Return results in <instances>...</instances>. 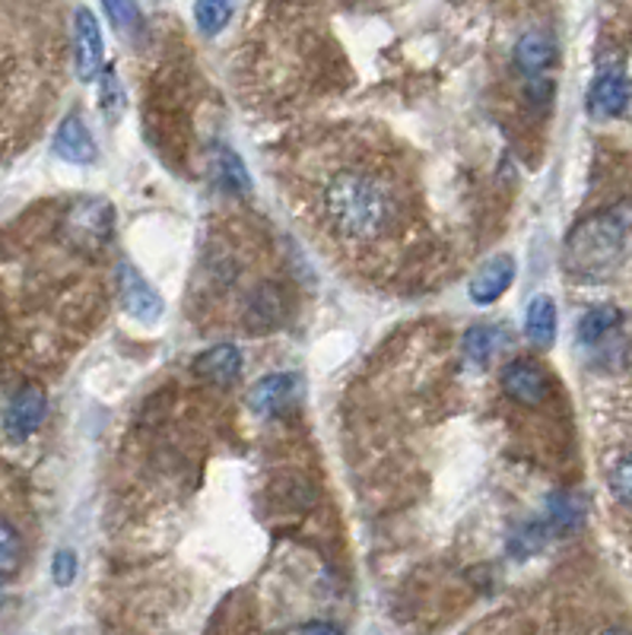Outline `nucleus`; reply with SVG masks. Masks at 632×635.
I'll return each instance as SVG.
<instances>
[{
  "label": "nucleus",
  "instance_id": "1",
  "mask_svg": "<svg viewBox=\"0 0 632 635\" xmlns=\"http://www.w3.org/2000/svg\"><path fill=\"white\" fill-rule=\"evenodd\" d=\"M312 210L337 245L378 248L407 222V195L378 159L349 156L318 176Z\"/></svg>",
  "mask_w": 632,
  "mask_h": 635
},
{
  "label": "nucleus",
  "instance_id": "2",
  "mask_svg": "<svg viewBox=\"0 0 632 635\" xmlns=\"http://www.w3.org/2000/svg\"><path fill=\"white\" fill-rule=\"evenodd\" d=\"M632 232V207L620 204L582 219L566 239L563 267L572 277H601L620 261Z\"/></svg>",
  "mask_w": 632,
  "mask_h": 635
},
{
  "label": "nucleus",
  "instance_id": "3",
  "mask_svg": "<svg viewBox=\"0 0 632 635\" xmlns=\"http://www.w3.org/2000/svg\"><path fill=\"white\" fill-rule=\"evenodd\" d=\"M102 61H106V44H102L99 20L92 17V10L80 7L73 13V65H77V77L83 83H92L102 73Z\"/></svg>",
  "mask_w": 632,
  "mask_h": 635
},
{
  "label": "nucleus",
  "instance_id": "4",
  "mask_svg": "<svg viewBox=\"0 0 632 635\" xmlns=\"http://www.w3.org/2000/svg\"><path fill=\"white\" fill-rule=\"evenodd\" d=\"M118 296H121L125 311L131 315L134 321H140V325H156L162 318V311H166L162 296L144 280V274L137 267H131V264L118 267Z\"/></svg>",
  "mask_w": 632,
  "mask_h": 635
},
{
  "label": "nucleus",
  "instance_id": "5",
  "mask_svg": "<svg viewBox=\"0 0 632 635\" xmlns=\"http://www.w3.org/2000/svg\"><path fill=\"white\" fill-rule=\"evenodd\" d=\"M500 378L505 397L519 400L524 407H534V404H541V400H546V395H550V375H546L544 366L534 363V359H524L522 356V359L505 363Z\"/></svg>",
  "mask_w": 632,
  "mask_h": 635
},
{
  "label": "nucleus",
  "instance_id": "6",
  "mask_svg": "<svg viewBox=\"0 0 632 635\" xmlns=\"http://www.w3.org/2000/svg\"><path fill=\"white\" fill-rule=\"evenodd\" d=\"M632 102V83L620 70H604L594 77L589 89V115L598 121H611L626 115Z\"/></svg>",
  "mask_w": 632,
  "mask_h": 635
},
{
  "label": "nucleus",
  "instance_id": "7",
  "mask_svg": "<svg viewBox=\"0 0 632 635\" xmlns=\"http://www.w3.org/2000/svg\"><path fill=\"white\" fill-rule=\"evenodd\" d=\"M303 395V385L299 378L289 373H274L261 378L251 391H248V407L258 414V417H280L286 414L296 400Z\"/></svg>",
  "mask_w": 632,
  "mask_h": 635
},
{
  "label": "nucleus",
  "instance_id": "8",
  "mask_svg": "<svg viewBox=\"0 0 632 635\" xmlns=\"http://www.w3.org/2000/svg\"><path fill=\"white\" fill-rule=\"evenodd\" d=\"M45 414H48V397L39 385H26L20 388L13 400L7 404V414H3V429L13 441H22L29 438L39 426L45 423Z\"/></svg>",
  "mask_w": 632,
  "mask_h": 635
},
{
  "label": "nucleus",
  "instance_id": "9",
  "mask_svg": "<svg viewBox=\"0 0 632 635\" xmlns=\"http://www.w3.org/2000/svg\"><path fill=\"white\" fill-rule=\"evenodd\" d=\"M515 258L512 255H496V258H490V261L480 267L477 274H474V280L467 286V292H471V299L477 302V306H493L496 299H502L505 292H508V286L515 280Z\"/></svg>",
  "mask_w": 632,
  "mask_h": 635
},
{
  "label": "nucleus",
  "instance_id": "10",
  "mask_svg": "<svg viewBox=\"0 0 632 635\" xmlns=\"http://www.w3.org/2000/svg\"><path fill=\"white\" fill-rule=\"evenodd\" d=\"M55 153L61 156L65 162H70V166L96 162L99 150H96V140H92V133H89L80 115H70V118L61 121V128L55 133Z\"/></svg>",
  "mask_w": 632,
  "mask_h": 635
},
{
  "label": "nucleus",
  "instance_id": "11",
  "mask_svg": "<svg viewBox=\"0 0 632 635\" xmlns=\"http://www.w3.org/2000/svg\"><path fill=\"white\" fill-rule=\"evenodd\" d=\"M195 373L214 385H233L241 375V350L233 344H219L195 359Z\"/></svg>",
  "mask_w": 632,
  "mask_h": 635
},
{
  "label": "nucleus",
  "instance_id": "12",
  "mask_svg": "<svg viewBox=\"0 0 632 635\" xmlns=\"http://www.w3.org/2000/svg\"><path fill=\"white\" fill-rule=\"evenodd\" d=\"M245 321H248V328L255 330L280 328V321H284V289L274 284L258 286L255 296L248 299Z\"/></svg>",
  "mask_w": 632,
  "mask_h": 635
},
{
  "label": "nucleus",
  "instance_id": "13",
  "mask_svg": "<svg viewBox=\"0 0 632 635\" xmlns=\"http://www.w3.org/2000/svg\"><path fill=\"white\" fill-rule=\"evenodd\" d=\"M515 61L527 77H541L556 61V44L546 32H524L515 44Z\"/></svg>",
  "mask_w": 632,
  "mask_h": 635
},
{
  "label": "nucleus",
  "instance_id": "14",
  "mask_svg": "<svg viewBox=\"0 0 632 635\" xmlns=\"http://www.w3.org/2000/svg\"><path fill=\"white\" fill-rule=\"evenodd\" d=\"M524 334H527V340H531L537 350H550V347H553V340H556V306H553L550 296H537V299L527 306Z\"/></svg>",
  "mask_w": 632,
  "mask_h": 635
},
{
  "label": "nucleus",
  "instance_id": "15",
  "mask_svg": "<svg viewBox=\"0 0 632 635\" xmlns=\"http://www.w3.org/2000/svg\"><path fill=\"white\" fill-rule=\"evenodd\" d=\"M620 321H623V311L616 306H594L579 321V344L598 347L604 337H611Z\"/></svg>",
  "mask_w": 632,
  "mask_h": 635
},
{
  "label": "nucleus",
  "instance_id": "16",
  "mask_svg": "<svg viewBox=\"0 0 632 635\" xmlns=\"http://www.w3.org/2000/svg\"><path fill=\"white\" fill-rule=\"evenodd\" d=\"M502 334L490 325H474V328L464 334V356L474 363V366H486L496 350H500Z\"/></svg>",
  "mask_w": 632,
  "mask_h": 635
},
{
  "label": "nucleus",
  "instance_id": "17",
  "mask_svg": "<svg viewBox=\"0 0 632 635\" xmlns=\"http://www.w3.org/2000/svg\"><path fill=\"white\" fill-rule=\"evenodd\" d=\"M236 0H195V22L204 36H219L233 20Z\"/></svg>",
  "mask_w": 632,
  "mask_h": 635
},
{
  "label": "nucleus",
  "instance_id": "18",
  "mask_svg": "<svg viewBox=\"0 0 632 635\" xmlns=\"http://www.w3.org/2000/svg\"><path fill=\"white\" fill-rule=\"evenodd\" d=\"M22 566V540L17 527L0 518V582L13 578Z\"/></svg>",
  "mask_w": 632,
  "mask_h": 635
},
{
  "label": "nucleus",
  "instance_id": "19",
  "mask_svg": "<svg viewBox=\"0 0 632 635\" xmlns=\"http://www.w3.org/2000/svg\"><path fill=\"white\" fill-rule=\"evenodd\" d=\"M217 172H219V181H223L229 191H236V195H248V191H251V178H248V172H245V162H241L239 156L233 153V150H219Z\"/></svg>",
  "mask_w": 632,
  "mask_h": 635
},
{
  "label": "nucleus",
  "instance_id": "20",
  "mask_svg": "<svg viewBox=\"0 0 632 635\" xmlns=\"http://www.w3.org/2000/svg\"><path fill=\"white\" fill-rule=\"evenodd\" d=\"M102 7L118 32H134L140 26V10L134 0H102Z\"/></svg>",
  "mask_w": 632,
  "mask_h": 635
},
{
  "label": "nucleus",
  "instance_id": "21",
  "mask_svg": "<svg viewBox=\"0 0 632 635\" xmlns=\"http://www.w3.org/2000/svg\"><path fill=\"white\" fill-rule=\"evenodd\" d=\"M550 522L556 527H579L582 525V503L572 496H553L550 499Z\"/></svg>",
  "mask_w": 632,
  "mask_h": 635
},
{
  "label": "nucleus",
  "instance_id": "22",
  "mask_svg": "<svg viewBox=\"0 0 632 635\" xmlns=\"http://www.w3.org/2000/svg\"><path fill=\"white\" fill-rule=\"evenodd\" d=\"M51 578L58 588H67L73 578H77V556L70 549H58L55 559H51Z\"/></svg>",
  "mask_w": 632,
  "mask_h": 635
},
{
  "label": "nucleus",
  "instance_id": "23",
  "mask_svg": "<svg viewBox=\"0 0 632 635\" xmlns=\"http://www.w3.org/2000/svg\"><path fill=\"white\" fill-rule=\"evenodd\" d=\"M541 547H544V527L537 525L524 527L522 534H519V540L512 544V549H519L522 556H531V553H537Z\"/></svg>",
  "mask_w": 632,
  "mask_h": 635
},
{
  "label": "nucleus",
  "instance_id": "24",
  "mask_svg": "<svg viewBox=\"0 0 632 635\" xmlns=\"http://www.w3.org/2000/svg\"><path fill=\"white\" fill-rule=\"evenodd\" d=\"M118 106H121V87H118V77H115L111 70H106V73H102V109L115 115Z\"/></svg>",
  "mask_w": 632,
  "mask_h": 635
},
{
  "label": "nucleus",
  "instance_id": "25",
  "mask_svg": "<svg viewBox=\"0 0 632 635\" xmlns=\"http://www.w3.org/2000/svg\"><path fill=\"white\" fill-rule=\"evenodd\" d=\"M303 635H340L330 623H312V626H306V633Z\"/></svg>",
  "mask_w": 632,
  "mask_h": 635
},
{
  "label": "nucleus",
  "instance_id": "26",
  "mask_svg": "<svg viewBox=\"0 0 632 635\" xmlns=\"http://www.w3.org/2000/svg\"><path fill=\"white\" fill-rule=\"evenodd\" d=\"M601 635H632V633H623V629H608V633H601Z\"/></svg>",
  "mask_w": 632,
  "mask_h": 635
}]
</instances>
